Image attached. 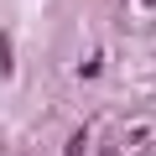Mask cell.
<instances>
[{
	"instance_id": "6da1fadb",
	"label": "cell",
	"mask_w": 156,
	"mask_h": 156,
	"mask_svg": "<svg viewBox=\"0 0 156 156\" xmlns=\"http://www.w3.org/2000/svg\"><path fill=\"white\" fill-rule=\"evenodd\" d=\"M151 5H156V0H151Z\"/></svg>"
}]
</instances>
